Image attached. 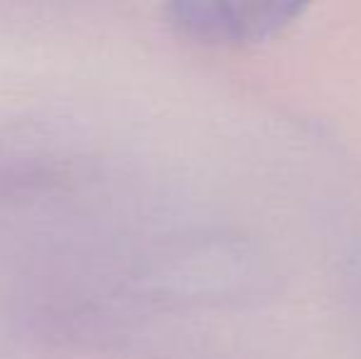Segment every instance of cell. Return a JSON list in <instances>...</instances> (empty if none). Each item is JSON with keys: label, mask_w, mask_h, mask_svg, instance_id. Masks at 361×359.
Wrapping results in <instances>:
<instances>
[{"label": "cell", "mask_w": 361, "mask_h": 359, "mask_svg": "<svg viewBox=\"0 0 361 359\" xmlns=\"http://www.w3.org/2000/svg\"><path fill=\"white\" fill-rule=\"evenodd\" d=\"M305 5L281 0H180L167 5L180 32L216 47L263 42L293 25Z\"/></svg>", "instance_id": "1"}]
</instances>
